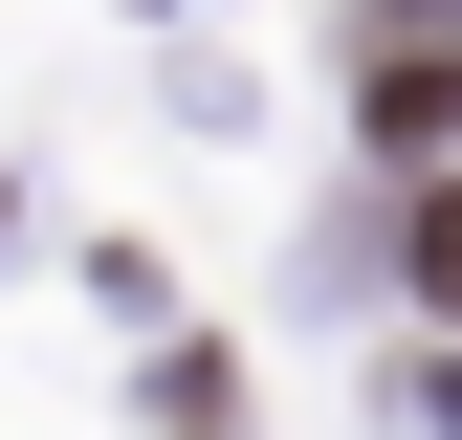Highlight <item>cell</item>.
<instances>
[{"label":"cell","mask_w":462,"mask_h":440,"mask_svg":"<svg viewBox=\"0 0 462 440\" xmlns=\"http://www.w3.org/2000/svg\"><path fill=\"white\" fill-rule=\"evenodd\" d=\"M396 264H419V308H462V177H440L419 220H396Z\"/></svg>","instance_id":"6da1fadb"},{"label":"cell","mask_w":462,"mask_h":440,"mask_svg":"<svg viewBox=\"0 0 462 440\" xmlns=\"http://www.w3.org/2000/svg\"><path fill=\"white\" fill-rule=\"evenodd\" d=\"M374 23H396V44H462V0H374Z\"/></svg>","instance_id":"7a4b0ae2"},{"label":"cell","mask_w":462,"mask_h":440,"mask_svg":"<svg viewBox=\"0 0 462 440\" xmlns=\"http://www.w3.org/2000/svg\"><path fill=\"white\" fill-rule=\"evenodd\" d=\"M440 418H462V353H440Z\"/></svg>","instance_id":"3957f363"}]
</instances>
